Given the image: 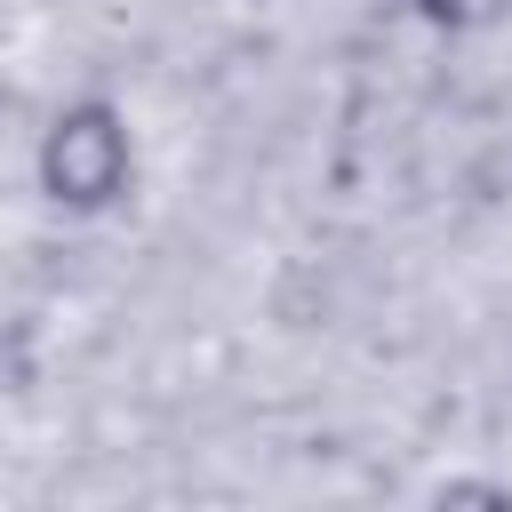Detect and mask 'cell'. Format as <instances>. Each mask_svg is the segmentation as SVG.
I'll return each instance as SVG.
<instances>
[{"instance_id":"1","label":"cell","mask_w":512,"mask_h":512,"mask_svg":"<svg viewBox=\"0 0 512 512\" xmlns=\"http://www.w3.org/2000/svg\"><path fill=\"white\" fill-rule=\"evenodd\" d=\"M136 168H144L136 120H128L120 96H96V88H88V96H64V104L40 120V136H32V192H40L64 224H96V216L128 208Z\"/></svg>"},{"instance_id":"2","label":"cell","mask_w":512,"mask_h":512,"mask_svg":"<svg viewBox=\"0 0 512 512\" xmlns=\"http://www.w3.org/2000/svg\"><path fill=\"white\" fill-rule=\"evenodd\" d=\"M408 16H416V24H432V32H448V40H464V32L504 24V16H512V0H408Z\"/></svg>"},{"instance_id":"3","label":"cell","mask_w":512,"mask_h":512,"mask_svg":"<svg viewBox=\"0 0 512 512\" xmlns=\"http://www.w3.org/2000/svg\"><path fill=\"white\" fill-rule=\"evenodd\" d=\"M0 392H8V368H0Z\"/></svg>"}]
</instances>
